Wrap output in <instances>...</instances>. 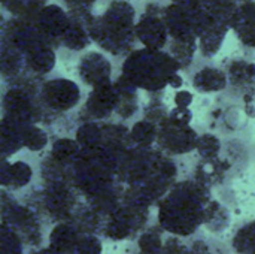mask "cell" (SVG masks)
I'll use <instances>...</instances> for the list:
<instances>
[{
  "mask_svg": "<svg viewBox=\"0 0 255 254\" xmlns=\"http://www.w3.org/2000/svg\"><path fill=\"white\" fill-rule=\"evenodd\" d=\"M232 247L236 254H255V220L238 229Z\"/></svg>",
  "mask_w": 255,
  "mask_h": 254,
  "instance_id": "6da1fadb",
  "label": "cell"
},
{
  "mask_svg": "<svg viewBox=\"0 0 255 254\" xmlns=\"http://www.w3.org/2000/svg\"><path fill=\"white\" fill-rule=\"evenodd\" d=\"M230 223V216L224 210V207H220L218 204L212 202L211 205L206 207L205 211V222L203 225L214 234L223 232L226 228H229Z\"/></svg>",
  "mask_w": 255,
  "mask_h": 254,
  "instance_id": "7a4b0ae2",
  "label": "cell"
},
{
  "mask_svg": "<svg viewBox=\"0 0 255 254\" xmlns=\"http://www.w3.org/2000/svg\"><path fill=\"white\" fill-rule=\"evenodd\" d=\"M140 254H164V241L161 238V231L149 229L139 237Z\"/></svg>",
  "mask_w": 255,
  "mask_h": 254,
  "instance_id": "3957f363",
  "label": "cell"
},
{
  "mask_svg": "<svg viewBox=\"0 0 255 254\" xmlns=\"http://www.w3.org/2000/svg\"><path fill=\"white\" fill-rule=\"evenodd\" d=\"M1 254H24L22 240L7 226H1Z\"/></svg>",
  "mask_w": 255,
  "mask_h": 254,
  "instance_id": "277c9868",
  "label": "cell"
},
{
  "mask_svg": "<svg viewBox=\"0 0 255 254\" xmlns=\"http://www.w3.org/2000/svg\"><path fill=\"white\" fill-rule=\"evenodd\" d=\"M191 254H223L226 250L221 243L206 240V238H196L190 243Z\"/></svg>",
  "mask_w": 255,
  "mask_h": 254,
  "instance_id": "5b68a950",
  "label": "cell"
}]
</instances>
